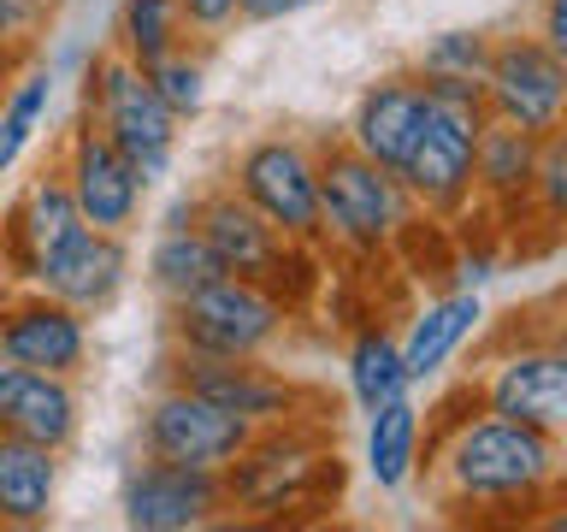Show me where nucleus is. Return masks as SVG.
Masks as SVG:
<instances>
[{
  "label": "nucleus",
  "instance_id": "nucleus-16",
  "mask_svg": "<svg viewBox=\"0 0 567 532\" xmlns=\"http://www.w3.org/2000/svg\"><path fill=\"white\" fill-rule=\"evenodd\" d=\"M0 355H7L12 367L78 379L89 367V314L35 290L30 301H18V308L0 314Z\"/></svg>",
  "mask_w": 567,
  "mask_h": 532
},
{
  "label": "nucleus",
  "instance_id": "nucleus-22",
  "mask_svg": "<svg viewBox=\"0 0 567 532\" xmlns=\"http://www.w3.org/2000/svg\"><path fill=\"white\" fill-rule=\"evenodd\" d=\"M420 468V402L390 397L367 415V479L379 491H402Z\"/></svg>",
  "mask_w": 567,
  "mask_h": 532
},
{
  "label": "nucleus",
  "instance_id": "nucleus-31",
  "mask_svg": "<svg viewBox=\"0 0 567 532\" xmlns=\"http://www.w3.org/2000/svg\"><path fill=\"white\" fill-rule=\"evenodd\" d=\"M48 18V0H0V53H12Z\"/></svg>",
  "mask_w": 567,
  "mask_h": 532
},
{
  "label": "nucleus",
  "instance_id": "nucleus-9",
  "mask_svg": "<svg viewBox=\"0 0 567 532\" xmlns=\"http://www.w3.org/2000/svg\"><path fill=\"white\" fill-rule=\"evenodd\" d=\"M195 231L207 237V248L219 255L225 273L260 284V290H272L278 301H284V266L296 260V248H308V243H290L260 207H248L237 190L202 195V202H195Z\"/></svg>",
  "mask_w": 567,
  "mask_h": 532
},
{
  "label": "nucleus",
  "instance_id": "nucleus-8",
  "mask_svg": "<svg viewBox=\"0 0 567 532\" xmlns=\"http://www.w3.org/2000/svg\"><path fill=\"white\" fill-rule=\"evenodd\" d=\"M485 113L514 124V131H556L561 124V101H567V65L549 53L538 35H508V42L491 48L485 60Z\"/></svg>",
  "mask_w": 567,
  "mask_h": 532
},
{
  "label": "nucleus",
  "instance_id": "nucleus-3",
  "mask_svg": "<svg viewBox=\"0 0 567 532\" xmlns=\"http://www.w3.org/2000/svg\"><path fill=\"white\" fill-rule=\"evenodd\" d=\"M89 119L106 131V142L131 160L142 184H159L172 172L177 154V131L184 119L159 101V89L148 83V71L131 65L124 53H106V60L89 65Z\"/></svg>",
  "mask_w": 567,
  "mask_h": 532
},
{
  "label": "nucleus",
  "instance_id": "nucleus-25",
  "mask_svg": "<svg viewBox=\"0 0 567 532\" xmlns=\"http://www.w3.org/2000/svg\"><path fill=\"white\" fill-rule=\"evenodd\" d=\"M532 160H538V136L514 131V124L491 119L485 136H478V160H473V190L496 195V202H514L532 184Z\"/></svg>",
  "mask_w": 567,
  "mask_h": 532
},
{
  "label": "nucleus",
  "instance_id": "nucleus-32",
  "mask_svg": "<svg viewBox=\"0 0 567 532\" xmlns=\"http://www.w3.org/2000/svg\"><path fill=\"white\" fill-rule=\"evenodd\" d=\"M177 12H184V30H225L230 18H237V0H177Z\"/></svg>",
  "mask_w": 567,
  "mask_h": 532
},
{
  "label": "nucleus",
  "instance_id": "nucleus-27",
  "mask_svg": "<svg viewBox=\"0 0 567 532\" xmlns=\"http://www.w3.org/2000/svg\"><path fill=\"white\" fill-rule=\"evenodd\" d=\"M48 106H53V71L30 65L24 78L7 89V101H0V177L24 160L30 136L42 131V119H48Z\"/></svg>",
  "mask_w": 567,
  "mask_h": 532
},
{
  "label": "nucleus",
  "instance_id": "nucleus-10",
  "mask_svg": "<svg viewBox=\"0 0 567 532\" xmlns=\"http://www.w3.org/2000/svg\"><path fill=\"white\" fill-rule=\"evenodd\" d=\"M225 503H230L225 473H213V468H177V461L148 456L131 479H124V526H136V532L202 526Z\"/></svg>",
  "mask_w": 567,
  "mask_h": 532
},
{
  "label": "nucleus",
  "instance_id": "nucleus-35",
  "mask_svg": "<svg viewBox=\"0 0 567 532\" xmlns=\"http://www.w3.org/2000/svg\"><path fill=\"white\" fill-rule=\"evenodd\" d=\"M549 526H556V532H567V503H561L556 514H549Z\"/></svg>",
  "mask_w": 567,
  "mask_h": 532
},
{
  "label": "nucleus",
  "instance_id": "nucleus-28",
  "mask_svg": "<svg viewBox=\"0 0 567 532\" xmlns=\"http://www.w3.org/2000/svg\"><path fill=\"white\" fill-rule=\"evenodd\" d=\"M148 83L159 89V101H166L177 119H195L207 106V65L195 60L189 48H172L166 60H154L148 65Z\"/></svg>",
  "mask_w": 567,
  "mask_h": 532
},
{
  "label": "nucleus",
  "instance_id": "nucleus-33",
  "mask_svg": "<svg viewBox=\"0 0 567 532\" xmlns=\"http://www.w3.org/2000/svg\"><path fill=\"white\" fill-rule=\"evenodd\" d=\"M538 42L567 65V0H544V18H538Z\"/></svg>",
  "mask_w": 567,
  "mask_h": 532
},
{
  "label": "nucleus",
  "instance_id": "nucleus-2",
  "mask_svg": "<svg viewBox=\"0 0 567 532\" xmlns=\"http://www.w3.org/2000/svg\"><path fill=\"white\" fill-rule=\"evenodd\" d=\"M420 83H425V124L396 177H402L408 202H420L432 213H455L473 195L478 136L491 124L485 89H478V78H420Z\"/></svg>",
  "mask_w": 567,
  "mask_h": 532
},
{
  "label": "nucleus",
  "instance_id": "nucleus-4",
  "mask_svg": "<svg viewBox=\"0 0 567 532\" xmlns=\"http://www.w3.org/2000/svg\"><path fill=\"white\" fill-rule=\"evenodd\" d=\"M319 160V225L354 255H379V248L408 225V190L396 172L372 166L361 149L337 142L313 154Z\"/></svg>",
  "mask_w": 567,
  "mask_h": 532
},
{
  "label": "nucleus",
  "instance_id": "nucleus-20",
  "mask_svg": "<svg viewBox=\"0 0 567 532\" xmlns=\"http://www.w3.org/2000/svg\"><path fill=\"white\" fill-rule=\"evenodd\" d=\"M89 219L78 207V195H71L65 172H42L35 184L24 190V202L12 207V248H18V266L24 273H35L53 248H65L71 237H78Z\"/></svg>",
  "mask_w": 567,
  "mask_h": 532
},
{
  "label": "nucleus",
  "instance_id": "nucleus-23",
  "mask_svg": "<svg viewBox=\"0 0 567 532\" xmlns=\"http://www.w3.org/2000/svg\"><path fill=\"white\" fill-rule=\"evenodd\" d=\"M225 266L219 255L207 248V237L195 231V213H189V225H172V231H159L154 248H148V284L166 301L177 296H189V290H202V284H213Z\"/></svg>",
  "mask_w": 567,
  "mask_h": 532
},
{
  "label": "nucleus",
  "instance_id": "nucleus-36",
  "mask_svg": "<svg viewBox=\"0 0 567 532\" xmlns=\"http://www.w3.org/2000/svg\"><path fill=\"white\" fill-rule=\"evenodd\" d=\"M556 344L567 349V308H561V326H556Z\"/></svg>",
  "mask_w": 567,
  "mask_h": 532
},
{
  "label": "nucleus",
  "instance_id": "nucleus-17",
  "mask_svg": "<svg viewBox=\"0 0 567 532\" xmlns=\"http://www.w3.org/2000/svg\"><path fill=\"white\" fill-rule=\"evenodd\" d=\"M420 124H425V83H420V71L414 78L396 71V78H379L361 101H354L349 149H361L372 166H384V172H402Z\"/></svg>",
  "mask_w": 567,
  "mask_h": 532
},
{
  "label": "nucleus",
  "instance_id": "nucleus-14",
  "mask_svg": "<svg viewBox=\"0 0 567 532\" xmlns=\"http://www.w3.org/2000/svg\"><path fill=\"white\" fill-rule=\"evenodd\" d=\"M65 184H71L83 219L95 225V231H131L142 219V195H148V184H142L131 160L106 142V131H101L95 119H83V131L71 136Z\"/></svg>",
  "mask_w": 567,
  "mask_h": 532
},
{
  "label": "nucleus",
  "instance_id": "nucleus-29",
  "mask_svg": "<svg viewBox=\"0 0 567 532\" xmlns=\"http://www.w3.org/2000/svg\"><path fill=\"white\" fill-rule=\"evenodd\" d=\"M526 195L538 202L544 219L567 225V124H556V131L538 136V160H532V184Z\"/></svg>",
  "mask_w": 567,
  "mask_h": 532
},
{
  "label": "nucleus",
  "instance_id": "nucleus-7",
  "mask_svg": "<svg viewBox=\"0 0 567 532\" xmlns=\"http://www.w3.org/2000/svg\"><path fill=\"white\" fill-rule=\"evenodd\" d=\"M230 190H237L248 207H260L290 243H319L326 237V225H319V160L301 149L296 136L248 142Z\"/></svg>",
  "mask_w": 567,
  "mask_h": 532
},
{
  "label": "nucleus",
  "instance_id": "nucleus-38",
  "mask_svg": "<svg viewBox=\"0 0 567 532\" xmlns=\"http://www.w3.org/2000/svg\"><path fill=\"white\" fill-rule=\"evenodd\" d=\"M0 367H7V355H0Z\"/></svg>",
  "mask_w": 567,
  "mask_h": 532
},
{
  "label": "nucleus",
  "instance_id": "nucleus-5",
  "mask_svg": "<svg viewBox=\"0 0 567 532\" xmlns=\"http://www.w3.org/2000/svg\"><path fill=\"white\" fill-rule=\"evenodd\" d=\"M172 337L184 355H266L284 337V301L237 273H219L172 301Z\"/></svg>",
  "mask_w": 567,
  "mask_h": 532
},
{
  "label": "nucleus",
  "instance_id": "nucleus-18",
  "mask_svg": "<svg viewBox=\"0 0 567 532\" xmlns=\"http://www.w3.org/2000/svg\"><path fill=\"white\" fill-rule=\"evenodd\" d=\"M0 432L30 438L42 450H65L78 438V390L60 372L35 367H0Z\"/></svg>",
  "mask_w": 567,
  "mask_h": 532
},
{
  "label": "nucleus",
  "instance_id": "nucleus-21",
  "mask_svg": "<svg viewBox=\"0 0 567 532\" xmlns=\"http://www.w3.org/2000/svg\"><path fill=\"white\" fill-rule=\"evenodd\" d=\"M53 497H60V450L0 432V521L42 526L53 514Z\"/></svg>",
  "mask_w": 567,
  "mask_h": 532
},
{
  "label": "nucleus",
  "instance_id": "nucleus-12",
  "mask_svg": "<svg viewBox=\"0 0 567 532\" xmlns=\"http://www.w3.org/2000/svg\"><path fill=\"white\" fill-rule=\"evenodd\" d=\"M30 278H35V290H42V296L65 301V308H78V314L113 308L118 290L131 284V248H124V231L83 225L78 237H71L65 248H53Z\"/></svg>",
  "mask_w": 567,
  "mask_h": 532
},
{
  "label": "nucleus",
  "instance_id": "nucleus-24",
  "mask_svg": "<svg viewBox=\"0 0 567 532\" xmlns=\"http://www.w3.org/2000/svg\"><path fill=\"white\" fill-rule=\"evenodd\" d=\"M343 372H349V397H354L361 415H372V408L390 402V397H402V390H414V385H408V367H402V344L384 326L354 331Z\"/></svg>",
  "mask_w": 567,
  "mask_h": 532
},
{
  "label": "nucleus",
  "instance_id": "nucleus-6",
  "mask_svg": "<svg viewBox=\"0 0 567 532\" xmlns=\"http://www.w3.org/2000/svg\"><path fill=\"white\" fill-rule=\"evenodd\" d=\"M260 426H248L243 415L207 402L202 390L189 385H166L142 415V450L159 461H177V468H213L225 473L248 443H255Z\"/></svg>",
  "mask_w": 567,
  "mask_h": 532
},
{
  "label": "nucleus",
  "instance_id": "nucleus-11",
  "mask_svg": "<svg viewBox=\"0 0 567 532\" xmlns=\"http://www.w3.org/2000/svg\"><path fill=\"white\" fill-rule=\"evenodd\" d=\"M319 473H326V450H313L308 438H296V432L260 438L255 432V443L225 468V491H230V503H243L255 514H284V509L308 503Z\"/></svg>",
  "mask_w": 567,
  "mask_h": 532
},
{
  "label": "nucleus",
  "instance_id": "nucleus-30",
  "mask_svg": "<svg viewBox=\"0 0 567 532\" xmlns=\"http://www.w3.org/2000/svg\"><path fill=\"white\" fill-rule=\"evenodd\" d=\"M485 60H491V42L485 35H467V30H443L425 42L420 53V78H485Z\"/></svg>",
  "mask_w": 567,
  "mask_h": 532
},
{
  "label": "nucleus",
  "instance_id": "nucleus-26",
  "mask_svg": "<svg viewBox=\"0 0 567 532\" xmlns=\"http://www.w3.org/2000/svg\"><path fill=\"white\" fill-rule=\"evenodd\" d=\"M172 48H184V12H177V0H124L118 7V53L124 60L148 71Z\"/></svg>",
  "mask_w": 567,
  "mask_h": 532
},
{
  "label": "nucleus",
  "instance_id": "nucleus-19",
  "mask_svg": "<svg viewBox=\"0 0 567 532\" xmlns=\"http://www.w3.org/2000/svg\"><path fill=\"white\" fill-rule=\"evenodd\" d=\"M478 319H485V301H478V290H450L443 301H432V308H420V319H414V326H408V337H402L408 385H432L437 372L461 355V344L478 331Z\"/></svg>",
  "mask_w": 567,
  "mask_h": 532
},
{
  "label": "nucleus",
  "instance_id": "nucleus-15",
  "mask_svg": "<svg viewBox=\"0 0 567 532\" xmlns=\"http://www.w3.org/2000/svg\"><path fill=\"white\" fill-rule=\"evenodd\" d=\"M485 408L491 415H508L520 426H538V432L561 438L567 432V349L549 337L538 349H514L491 367L485 379Z\"/></svg>",
  "mask_w": 567,
  "mask_h": 532
},
{
  "label": "nucleus",
  "instance_id": "nucleus-34",
  "mask_svg": "<svg viewBox=\"0 0 567 532\" xmlns=\"http://www.w3.org/2000/svg\"><path fill=\"white\" fill-rule=\"evenodd\" d=\"M308 0H237V18H248V24H278V18L301 12Z\"/></svg>",
  "mask_w": 567,
  "mask_h": 532
},
{
  "label": "nucleus",
  "instance_id": "nucleus-1",
  "mask_svg": "<svg viewBox=\"0 0 567 532\" xmlns=\"http://www.w3.org/2000/svg\"><path fill=\"white\" fill-rule=\"evenodd\" d=\"M443 461V485H450L455 503H478V509H514V503H538V497L556 485L561 456L556 438L538 432V426H520L508 415H478L467 426H455Z\"/></svg>",
  "mask_w": 567,
  "mask_h": 532
},
{
  "label": "nucleus",
  "instance_id": "nucleus-37",
  "mask_svg": "<svg viewBox=\"0 0 567 532\" xmlns=\"http://www.w3.org/2000/svg\"><path fill=\"white\" fill-rule=\"evenodd\" d=\"M561 124H567V101H561Z\"/></svg>",
  "mask_w": 567,
  "mask_h": 532
},
{
  "label": "nucleus",
  "instance_id": "nucleus-13",
  "mask_svg": "<svg viewBox=\"0 0 567 532\" xmlns=\"http://www.w3.org/2000/svg\"><path fill=\"white\" fill-rule=\"evenodd\" d=\"M172 385H189L202 390L207 402L230 408V415H243L248 426H284L296 415V385L284 379V372L260 367V355H237V361H225V355H184L177 349L172 361Z\"/></svg>",
  "mask_w": 567,
  "mask_h": 532
}]
</instances>
